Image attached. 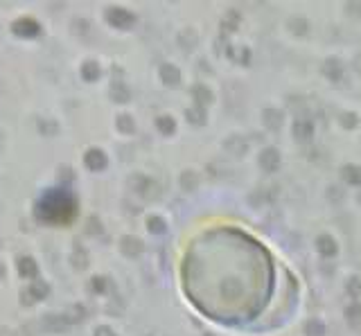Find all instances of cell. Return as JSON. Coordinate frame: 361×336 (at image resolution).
<instances>
[{
    "mask_svg": "<svg viewBox=\"0 0 361 336\" xmlns=\"http://www.w3.org/2000/svg\"><path fill=\"white\" fill-rule=\"evenodd\" d=\"M314 133V127L309 120H296L293 122V136L298 138V140H307V138H312Z\"/></svg>",
    "mask_w": 361,
    "mask_h": 336,
    "instance_id": "7",
    "label": "cell"
},
{
    "mask_svg": "<svg viewBox=\"0 0 361 336\" xmlns=\"http://www.w3.org/2000/svg\"><path fill=\"white\" fill-rule=\"evenodd\" d=\"M147 226H149V230L156 235L165 233V221H163L161 217H149V219H147Z\"/></svg>",
    "mask_w": 361,
    "mask_h": 336,
    "instance_id": "26",
    "label": "cell"
},
{
    "mask_svg": "<svg viewBox=\"0 0 361 336\" xmlns=\"http://www.w3.org/2000/svg\"><path fill=\"white\" fill-rule=\"evenodd\" d=\"M14 32L18 36H25V39H34V36L41 34V25L32 18H20L14 23Z\"/></svg>",
    "mask_w": 361,
    "mask_h": 336,
    "instance_id": "1",
    "label": "cell"
},
{
    "mask_svg": "<svg viewBox=\"0 0 361 336\" xmlns=\"http://www.w3.org/2000/svg\"><path fill=\"white\" fill-rule=\"evenodd\" d=\"M260 165L264 171H275L280 167V154L275 149H264L260 156Z\"/></svg>",
    "mask_w": 361,
    "mask_h": 336,
    "instance_id": "4",
    "label": "cell"
},
{
    "mask_svg": "<svg viewBox=\"0 0 361 336\" xmlns=\"http://www.w3.org/2000/svg\"><path fill=\"white\" fill-rule=\"evenodd\" d=\"M117 129H120L122 133H133V129H136L133 117L131 115H120L117 117Z\"/></svg>",
    "mask_w": 361,
    "mask_h": 336,
    "instance_id": "23",
    "label": "cell"
},
{
    "mask_svg": "<svg viewBox=\"0 0 361 336\" xmlns=\"http://www.w3.org/2000/svg\"><path fill=\"white\" fill-rule=\"evenodd\" d=\"M289 25H291V27H298V29H296V34H303V32H305V27H307V23H305V20H300V18L291 20V23H289Z\"/></svg>",
    "mask_w": 361,
    "mask_h": 336,
    "instance_id": "33",
    "label": "cell"
},
{
    "mask_svg": "<svg viewBox=\"0 0 361 336\" xmlns=\"http://www.w3.org/2000/svg\"><path fill=\"white\" fill-rule=\"evenodd\" d=\"M307 332H309V334H314V336H323V332H325V330H323V325L318 321H312L307 325Z\"/></svg>",
    "mask_w": 361,
    "mask_h": 336,
    "instance_id": "31",
    "label": "cell"
},
{
    "mask_svg": "<svg viewBox=\"0 0 361 336\" xmlns=\"http://www.w3.org/2000/svg\"><path fill=\"white\" fill-rule=\"evenodd\" d=\"M158 129H161L163 133H174L176 131V124H174V120H172L170 115H163V117H158Z\"/></svg>",
    "mask_w": 361,
    "mask_h": 336,
    "instance_id": "25",
    "label": "cell"
},
{
    "mask_svg": "<svg viewBox=\"0 0 361 336\" xmlns=\"http://www.w3.org/2000/svg\"><path fill=\"white\" fill-rule=\"evenodd\" d=\"M106 20L113 25V27H120V29H124V27H129V25L133 23V14L131 11H127V9H108V14H106Z\"/></svg>",
    "mask_w": 361,
    "mask_h": 336,
    "instance_id": "2",
    "label": "cell"
},
{
    "mask_svg": "<svg viewBox=\"0 0 361 336\" xmlns=\"http://www.w3.org/2000/svg\"><path fill=\"white\" fill-rule=\"evenodd\" d=\"M161 79L167 84V86H179V82H180L179 68H176V66H172V64H165L161 68Z\"/></svg>",
    "mask_w": 361,
    "mask_h": 336,
    "instance_id": "6",
    "label": "cell"
},
{
    "mask_svg": "<svg viewBox=\"0 0 361 336\" xmlns=\"http://www.w3.org/2000/svg\"><path fill=\"white\" fill-rule=\"evenodd\" d=\"M5 275V266H2V262H0V278Z\"/></svg>",
    "mask_w": 361,
    "mask_h": 336,
    "instance_id": "39",
    "label": "cell"
},
{
    "mask_svg": "<svg viewBox=\"0 0 361 336\" xmlns=\"http://www.w3.org/2000/svg\"><path fill=\"white\" fill-rule=\"evenodd\" d=\"M316 246H318V251H321V255H325V257H332V255L337 253V242H334L332 237H327V235L318 237Z\"/></svg>",
    "mask_w": 361,
    "mask_h": 336,
    "instance_id": "11",
    "label": "cell"
},
{
    "mask_svg": "<svg viewBox=\"0 0 361 336\" xmlns=\"http://www.w3.org/2000/svg\"><path fill=\"white\" fill-rule=\"evenodd\" d=\"M43 325H45V330L48 332H61V330H66V318L64 316H54V314H48V316L43 318Z\"/></svg>",
    "mask_w": 361,
    "mask_h": 336,
    "instance_id": "12",
    "label": "cell"
},
{
    "mask_svg": "<svg viewBox=\"0 0 361 336\" xmlns=\"http://www.w3.org/2000/svg\"><path fill=\"white\" fill-rule=\"evenodd\" d=\"M180 185L185 187V190H194L196 187V174L194 171H185L183 178H180Z\"/></svg>",
    "mask_w": 361,
    "mask_h": 336,
    "instance_id": "28",
    "label": "cell"
},
{
    "mask_svg": "<svg viewBox=\"0 0 361 336\" xmlns=\"http://www.w3.org/2000/svg\"><path fill=\"white\" fill-rule=\"evenodd\" d=\"M187 117H190V122L192 124H201V122H205V113H203V108H190V111L185 113Z\"/></svg>",
    "mask_w": 361,
    "mask_h": 336,
    "instance_id": "27",
    "label": "cell"
},
{
    "mask_svg": "<svg viewBox=\"0 0 361 336\" xmlns=\"http://www.w3.org/2000/svg\"><path fill=\"white\" fill-rule=\"evenodd\" d=\"M194 99L199 102V106H203V104H210L215 97H212V93H210L208 86H196L194 88Z\"/></svg>",
    "mask_w": 361,
    "mask_h": 336,
    "instance_id": "17",
    "label": "cell"
},
{
    "mask_svg": "<svg viewBox=\"0 0 361 336\" xmlns=\"http://www.w3.org/2000/svg\"><path fill=\"white\" fill-rule=\"evenodd\" d=\"M341 64H339L337 59H330V61H327L325 64V75L327 77H332V79H339L341 77Z\"/></svg>",
    "mask_w": 361,
    "mask_h": 336,
    "instance_id": "22",
    "label": "cell"
},
{
    "mask_svg": "<svg viewBox=\"0 0 361 336\" xmlns=\"http://www.w3.org/2000/svg\"><path fill=\"white\" fill-rule=\"evenodd\" d=\"M84 316H86V312H84V307L82 305H75V307H70L68 309V314H66V323H79V321H84Z\"/></svg>",
    "mask_w": 361,
    "mask_h": 336,
    "instance_id": "20",
    "label": "cell"
},
{
    "mask_svg": "<svg viewBox=\"0 0 361 336\" xmlns=\"http://www.w3.org/2000/svg\"><path fill=\"white\" fill-rule=\"evenodd\" d=\"M18 273L23 278H34L36 273H39V266L32 257H20L18 259Z\"/></svg>",
    "mask_w": 361,
    "mask_h": 336,
    "instance_id": "9",
    "label": "cell"
},
{
    "mask_svg": "<svg viewBox=\"0 0 361 336\" xmlns=\"http://www.w3.org/2000/svg\"><path fill=\"white\" fill-rule=\"evenodd\" d=\"M95 336H115V334H113L111 327H97V330H95Z\"/></svg>",
    "mask_w": 361,
    "mask_h": 336,
    "instance_id": "35",
    "label": "cell"
},
{
    "mask_svg": "<svg viewBox=\"0 0 361 336\" xmlns=\"http://www.w3.org/2000/svg\"><path fill=\"white\" fill-rule=\"evenodd\" d=\"M39 131L43 133V136H54V133L59 131V127H57V122L54 120H39Z\"/></svg>",
    "mask_w": 361,
    "mask_h": 336,
    "instance_id": "21",
    "label": "cell"
},
{
    "mask_svg": "<svg viewBox=\"0 0 361 336\" xmlns=\"http://www.w3.org/2000/svg\"><path fill=\"white\" fill-rule=\"evenodd\" d=\"M226 149H228L233 156H244L246 151H249V142L239 136H230L228 140H226Z\"/></svg>",
    "mask_w": 361,
    "mask_h": 336,
    "instance_id": "5",
    "label": "cell"
},
{
    "mask_svg": "<svg viewBox=\"0 0 361 336\" xmlns=\"http://www.w3.org/2000/svg\"><path fill=\"white\" fill-rule=\"evenodd\" d=\"M129 88H127V84H122V82H113L111 84V97H113V102H120V104H124V102H129Z\"/></svg>",
    "mask_w": 361,
    "mask_h": 336,
    "instance_id": "8",
    "label": "cell"
},
{
    "mask_svg": "<svg viewBox=\"0 0 361 336\" xmlns=\"http://www.w3.org/2000/svg\"><path fill=\"white\" fill-rule=\"evenodd\" d=\"M343 178L350 183V185H359L361 183V169L355 165H346L343 167Z\"/></svg>",
    "mask_w": 361,
    "mask_h": 336,
    "instance_id": "15",
    "label": "cell"
},
{
    "mask_svg": "<svg viewBox=\"0 0 361 336\" xmlns=\"http://www.w3.org/2000/svg\"><path fill=\"white\" fill-rule=\"evenodd\" d=\"M32 302H34L32 293H29V291H23V305H32Z\"/></svg>",
    "mask_w": 361,
    "mask_h": 336,
    "instance_id": "37",
    "label": "cell"
},
{
    "mask_svg": "<svg viewBox=\"0 0 361 336\" xmlns=\"http://www.w3.org/2000/svg\"><path fill=\"white\" fill-rule=\"evenodd\" d=\"M70 262L75 264V268H79V271H84L86 268V264H88V255H86V251L84 249H75L73 251V255H70Z\"/></svg>",
    "mask_w": 361,
    "mask_h": 336,
    "instance_id": "16",
    "label": "cell"
},
{
    "mask_svg": "<svg viewBox=\"0 0 361 336\" xmlns=\"http://www.w3.org/2000/svg\"><path fill=\"white\" fill-rule=\"evenodd\" d=\"M346 318H348V323H350V325L359 327L361 325V307H359V305H350V307L346 309Z\"/></svg>",
    "mask_w": 361,
    "mask_h": 336,
    "instance_id": "19",
    "label": "cell"
},
{
    "mask_svg": "<svg viewBox=\"0 0 361 336\" xmlns=\"http://www.w3.org/2000/svg\"><path fill=\"white\" fill-rule=\"evenodd\" d=\"M27 291L32 293V298H34V300H43V298L50 293V287L45 282H32V287H29Z\"/></svg>",
    "mask_w": 361,
    "mask_h": 336,
    "instance_id": "18",
    "label": "cell"
},
{
    "mask_svg": "<svg viewBox=\"0 0 361 336\" xmlns=\"http://www.w3.org/2000/svg\"><path fill=\"white\" fill-rule=\"evenodd\" d=\"M239 23V16L235 14V11H228V14H226V18H224V27H235V25Z\"/></svg>",
    "mask_w": 361,
    "mask_h": 336,
    "instance_id": "30",
    "label": "cell"
},
{
    "mask_svg": "<svg viewBox=\"0 0 361 336\" xmlns=\"http://www.w3.org/2000/svg\"><path fill=\"white\" fill-rule=\"evenodd\" d=\"M343 124H346V127H350V129H355L357 127V115H355V113H348V115H343Z\"/></svg>",
    "mask_w": 361,
    "mask_h": 336,
    "instance_id": "32",
    "label": "cell"
},
{
    "mask_svg": "<svg viewBox=\"0 0 361 336\" xmlns=\"http://www.w3.org/2000/svg\"><path fill=\"white\" fill-rule=\"evenodd\" d=\"M99 230H102V228H99V221L97 219L88 221V233H99Z\"/></svg>",
    "mask_w": 361,
    "mask_h": 336,
    "instance_id": "36",
    "label": "cell"
},
{
    "mask_svg": "<svg viewBox=\"0 0 361 336\" xmlns=\"http://www.w3.org/2000/svg\"><path fill=\"white\" fill-rule=\"evenodd\" d=\"M348 291H350V296H359L361 293V280L359 278H352L350 282H348Z\"/></svg>",
    "mask_w": 361,
    "mask_h": 336,
    "instance_id": "29",
    "label": "cell"
},
{
    "mask_svg": "<svg viewBox=\"0 0 361 336\" xmlns=\"http://www.w3.org/2000/svg\"><path fill=\"white\" fill-rule=\"evenodd\" d=\"M93 289L95 291H106V280L104 278H93Z\"/></svg>",
    "mask_w": 361,
    "mask_h": 336,
    "instance_id": "34",
    "label": "cell"
},
{
    "mask_svg": "<svg viewBox=\"0 0 361 336\" xmlns=\"http://www.w3.org/2000/svg\"><path fill=\"white\" fill-rule=\"evenodd\" d=\"M330 196H332L334 201H339L341 199V190H339V187H332V190H330Z\"/></svg>",
    "mask_w": 361,
    "mask_h": 336,
    "instance_id": "38",
    "label": "cell"
},
{
    "mask_svg": "<svg viewBox=\"0 0 361 336\" xmlns=\"http://www.w3.org/2000/svg\"><path fill=\"white\" fill-rule=\"evenodd\" d=\"M84 161H86L88 169H93V171H102L104 167H106V156H104V151H99V149H90Z\"/></svg>",
    "mask_w": 361,
    "mask_h": 336,
    "instance_id": "3",
    "label": "cell"
},
{
    "mask_svg": "<svg viewBox=\"0 0 361 336\" xmlns=\"http://www.w3.org/2000/svg\"><path fill=\"white\" fill-rule=\"evenodd\" d=\"M82 77L86 79V82H95V79L99 77V66L95 64V61H86V64L82 66Z\"/></svg>",
    "mask_w": 361,
    "mask_h": 336,
    "instance_id": "14",
    "label": "cell"
},
{
    "mask_svg": "<svg viewBox=\"0 0 361 336\" xmlns=\"http://www.w3.org/2000/svg\"><path fill=\"white\" fill-rule=\"evenodd\" d=\"M179 41H180V45H185L187 50H192L196 45V32L194 29H185V32L179 36Z\"/></svg>",
    "mask_w": 361,
    "mask_h": 336,
    "instance_id": "24",
    "label": "cell"
},
{
    "mask_svg": "<svg viewBox=\"0 0 361 336\" xmlns=\"http://www.w3.org/2000/svg\"><path fill=\"white\" fill-rule=\"evenodd\" d=\"M264 122H267L269 129H278L282 124V113L275 111V108H267L264 111Z\"/></svg>",
    "mask_w": 361,
    "mask_h": 336,
    "instance_id": "13",
    "label": "cell"
},
{
    "mask_svg": "<svg viewBox=\"0 0 361 336\" xmlns=\"http://www.w3.org/2000/svg\"><path fill=\"white\" fill-rule=\"evenodd\" d=\"M122 253L124 255H131V257H136V255L142 253V242L136 237H122Z\"/></svg>",
    "mask_w": 361,
    "mask_h": 336,
    "instance_id": "10",
    "label": "cell"
}]
</instances>
